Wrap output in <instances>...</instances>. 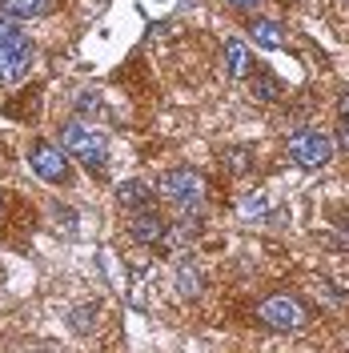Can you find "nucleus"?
Masks as SVG:
<instances>
[{"label":"nucleus","instance_id":"nucleus-1","mask_svg":"<svg viewBox=\"0 0 349 353\" xmlns=\"http://www.w3.org/2000/svg\"><path fill=\"white\" fill-rule=\"evenodd\" d=\"M61 149H65L68 157H77L85 169H101V165L109 161V137L101 129H88L81 121H72V125L61 129Z\"/></svg>","mask_w":349,"mask_h":353},{"label":"nucleus","instance_id":"nucleus-10","mask_svg":"<svg viewBox=\"0 0 349 353\" xmlns=\"http://www.w3.org/2000/svg\"><path fill=\"white\" fill-rule=\"evenodd\" d=\"M225 65H229V77L233 81H241V77H249V48H245V41H225Z\"/></svg>","mask_w":349,"mask_h":353},{"label":"nucleus","instance_id":"nucleus-14","mask_svg":"<svg viewBox=\"0 0 349 353\" xmlns=\"http://www.w3.org/2000/svg\"><path fill=\"white\" fill-rule=\"evenodd\" d=\"M197 237V221H189V213H185V221H177L173 229H165V241L169 245H189Z\"/></svg>","mask_w":349,"mask_h":353},{"label":"nucleus","instance_id":"nucleus-2","mask_svg":"<svg viewBox=\"0 0 349 353\" xmlns=\"http://www.w3.org/2000/svg\"><path fill=\"white\" fill-rule=\"evenodd\" d=\"M333 137H326L321 129H297L289 137V157L301 165V169H321L329 165V157H333Z\"/></svg>","mask_w":349,"mask_h":353},{"label":"nucleus","instance_id":"nucleus-5","mask_svg":"<svg viewBox=\"0 0 349 353\" xmlns=\"http://www.w3.org/2000/svg\"><path fill=\"white\" fill-rule=\"evenodd\" d=\"M257 317H261L269 330H301L306 325V305L289 293H277V297H265L257 305Z\"/></svg>","mask_w":349,"mask_h":353},{"label":"nucleus","instance_id":"nucleus-13","mask_svg":"<svg viewBox=\"0 0 349 353\" xmlns=\"http://www.w3.org/2000/svg\"><path fill=\"white\" fill-rule=\"evenodd\" d=\"M253 97H257V101H277V97H281V81H277L273 72H257V81H253Z\"/></svg>","mask_w":349,"mask_h":353},{"label":"nucleus","instance_id":"nucleus-17","mask_svg":"<svg viewBox=\"0 0 349 353\" xmlns=\"http://www.w3.org/2000/svg\"><path fill=\"white\" fill-rule=\"evenodd\" d=\"M333 145H337L341 153H349V121H341V125H337V137H333Z\"/></svg>","mask_w":349,"mask_h":353},{"label":"nucleus","instance_id":"nucleus-16","mask_svg":"<svg viewBox=\"0 0 349 353\" xmlns=\"http://www.w3.org/2000/svg\"><path fill=\"white\" fill-rule=\"evenodd\" d=\"M21 28L8 21V17H0V68H4V52H8V44H12V37H17Z\"/></svg>","mask_w":349,"mask_h":353},{"label":"nucleus","instance_id":"nucleus-9","mask_svg":"<svg viewBox=\"0 0 349 353\" xmlns=\"http://www.w3.org/2000/svg\"><path fill=\"white\" fill-rule=\"evenodd\" d=\"M249 37H253L257 48H281L285 44V28L273 21V17H257V21L249 24Z\"/></svg>","mask_w":349,"mask_h":353},{"label":"nucleus","instance_id":"nucleus-12","mask_svg":"<svg viewBox=\"0 0 349 353\" xmlns=\"http://www.w3.org/2000/svg\"><path fill=\"white\" fill-rule=\"evenodd\" d=\"M177 293L181 297H201V269L197 265H181L177 269Z\"/></svg>","mask_w":349,"mask_h":353},{"label":"nucleus","instance_id":"nucleus-18","mask_svg":"<svg viewBox=\"0 0 349 353\" xmlns=\"http://www.w3.org/2000/svg\"><path fill=\"white\" fill-rule=\"evenodd\" d=\"M229 165H233V173H241V169L249 165V157H245V153H233V157H229Z\"/></svg>","mask_w":349,"mask_h":353},{"label":"nucleus","instance_id":"nucleus-21","mask_svg":"<svg viewBox=\"0 0 349 353\" xmlns=\"http://www.w3.org/2000/svg\"><path fill=\"white\" fill-rule=\"evenodd\" d=\"M24 353H52V350H41V345H37V350H24Z\"/></svg>","mask_w":349,"mask_h":353},{"label":"nucleus","instance_id":"nucleus-19","mask_svg":"<svg viewBox=\"0 0 349 353\" xmlns=\"http://www.w3.org/2000/svg\"><path fill=\"white\" fill-rule=\"evenodd\" d=\"M229 4H237V8H257L261 0H229Z\"/></svg>","mask_w":349,"mask_h":353},{"label":"nucleus","instance_id":"nucleus-7","mask_svg":"<svg viewBox=\"0 0 349 353\" xmlns=\"http://www.w3.org/2000/svg\"><path fill=\"white\" fill-rule=\"evenodd\" d=\"M129 233H132V241L157 245V241H165V221L157 217V209H137L129 217Z\"/></svg>","mask_w":349,"mask_h":353},{"label":"nucleus","instance_id":"nucleus-6","mask_svg":"<svg viewBox=\"0 0 349 353\" xmlns=\"http://www.w3.org/2000/svg\"><path fill=\"white\" fill-rule=\"evenodd\" d=\"M32 61H37V44L28 41L24 32H17V37H12V44H8V52H4L0 81H21L24 72L32 68Z\"/></svg>","mask_w":349,"mask_h":353},{"label":"nucleus","instance_id":"nucleus-8","mask_svg":"<svg viewBox=\"0 0 349 353\" xmlns=\"http://www.w3.org/2000/svg\"><path fill=\"white\" fill-rule=\"evenodd\" d=\"M149 201H153V189H149L145 181H137V176H129L125 185H117V205H121V209H129V213L149 209Z\"/></svg>","mask_w":349,"mask_h":353},{"label":"nucleus","instance_id":"nucleus-11","mask_svg":"<svg viewBox=\"0 0 349 353\" xmlns=\"http://www.w3.org/2000/svg\"><path fill=\"white\" fill-rule=\"evenodd\" d=\"M48 4H52V0H4L8 17H17V21H32V17H44V12H48Z\"/></svg>","mask_w":349,"mask_h":353},{"label":"nucleus","instance_id":"nucleus-22","mask_svg":"<svg viewBox=\"0 0 349 353\" xmlns=\"http://www.w3.org/2000/svg\"><path fill=\"white\" fill-rule=\"evenodd\" d=\"M0 217H4V197H0Z\"/></svg>","mask_w":349,"mask_h":353},{"label":"nucleus","instance_id":"nucleus-3","mask_svg":"<svg viewBox=\"0 0 349 353\" xmlns=\"http://www.w3.org/2000/svg\"><path fill=\"white\" fill-rule=\"evenodd\" d=\"M161 197L181 205V209L189 213V209H197V205L205 201V181H201V173H193V169H173V173L161 176Z\"/></svg>","mask_w":349,"mask_h":353},{"label":"nucleus","instance_id":"nucleus-4","mask_svg":"<svg viewBox=\"0 0 349 353\" xmlns=\"http://www.w3.org/2000/svg\"><path fill=\"white\" fill-rule=\"evenodd\" d=\"M28 165H32V173L48 181V185H65L72 181V169H68V153L61 145H48V141H37L32 149H28Z\"/></svg>","mask_w":349,"mask_h":353},{"label":"nucleus","instance_id":"nucleus-20","mask_svg":"<svg viewBox=\"0 0 349 353\" xmlns=\"http://www.w3.org/2000/svg\"><path fill=\"white\" fill-rule=\"evenodd\" d=\"M341 121H349V97H341Z\"/></svg>","mask_w":349,"mask_h":353},{"label":"nucleus","instance_id":"nucleus-15","mask_svg":"<svg viewBox=\"0 0 349 353\" xmlns=\"http://www.w3.org/2000/svg\"><path fill=\"white\" fill-rule=\"evenodd\" d=\"M269 213V197L253 193V197H241V217H265Z\"/></svg>","mask_w":349,"mask_h":353}]
</instances>
